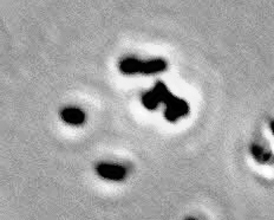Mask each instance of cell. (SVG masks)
<instances>
[{
  "mask_svg": "<svg viewBox=\"0 0 274 220\" xmlns=\"http://www.w3.org/2000/svg\"><path fill=\"white\" fill-rule=\"evenodd\" d=\"M167 105L165 116L168 121H176V120L186 116L189 113V105L185 99L174 97Z\"/></svg>",
  "mask_w": 274,
  "mask_h": 220,
  "instance_id": "obj_1",
  "label": "cell"
},
{
  "mask_svg": "<svg viewBox=\"0 0 274 220\" xmlns=\"http://www.w3.org/2000/svg\"><path fill=\"white\" fill-rule=\"evenodd\" d=\"M96 172L102 178L112 180V181H121L126 176L124 167L119 165H111V163H101L97 166Z\"/></svg>",
  "mask_w": 274,
  "mask_h": 220,
  "instance_id": "obj_2",
  "label": "cell"
},
{
  "mask_svg": "<svg viewBox=\"0 0 274 220\" xmlns=\"http://www.w3.org/2000/svg\"><path fill=\"white\" fill-rule=\"evenodd\" d=\"M61 118L64 122L71 126H79L85 121V114L81 109L73 108V106H69V108H64L61 113Z\"/></svg>",
  "mask_w": 274,
  "mask_h": 220,
  "instance_id": "obj_3",
  "label": "cell"
},
{
  "mask_svg": "<svg viewBox=\"0 0 274 220\" xmlns=\"http://www.w3.org/2000/svg\"><path fill=\"white\" fill-rule=\"evenodd\" d=\"M119 69L123 73H142L143 62L136 58H125L119 64Z\"/></svg>",
  "mask_w": 274,
  "mask_h": 220,
  "instance_id": "obj_4",
  "label": "cell"
},
{
  "mask_svg": "<svg viewBox=\"0 0 274 220\" xmlns=\"http://www.w3.org/2000/svg\"><path fill=\"white\" fill-rule=\"evenodd\" d=\"M167 69V63L163 59H153V61L143 62L142 73H158Z\"/></svg>",
  "mask_w": 274,
  "mask_h": 220,
  "instance_id": "obj_5",
  "label": "cell"
},
{
  "mask_svg": "<svg viewBox=\"0 0 274 220\" xmlns=\"http://www.w3.org/2000/svg\"><path fill=\"white\" fill-rule=\"evenodd\" d=\"M153 91L155 92V95L158 96V98L160 99V102L166 103V104H168V103L172 101V99L175 97L172 92L169 91V89L167 88L166 84H163V83L159 82L158 84L155 85V88L153 89Z\"/></svg>",
  "mask_w": 274,
  "mask_h": 220,
  "instance_id": "obj_6",
  "label": "cell"
},
{
  "mask_svg": "<svg viewBox=\"0 0 274 220\" xmlns=\"http://www.w3.org/2000/svg\"><path fill=\"white\" fill-rule=\"evenodd\" d=\"M142 103H143V105H145L147 109L154 110V109L158 108L159 104L161 102H160L158 96L155 95V92H154V91H147L142 95Z\"/></svg>",
  "mask_w": 274,
  "mask_h": 220,
  "instance_id": "obj_7",
  "label": "cell"
},
{
  "mask_svg": "<svg viewBox=\"0 0 274 220\" xmlns=\"http://www.w3.org/2000/svg\"><path fill=\"white\" fill-rule=\"evenodd\" d=\"M250 152H252V155L254 156V159L256 160V161L261 162V163H266L269 162L270 158H272V154L268 153L265 149L262 148V147L260 146H252V148H250Z\"/></svg>",
  "mask_w": 274,
  "mask_h": 220,
  "instance_id": "obj_8",
  "label": "cell"
},
{
  "mask_svg": "<svg viewBox=\"0 0 274 220\" xmlns=\"http://www.w3.org/2000/svg\"><path fill=\"white\" fill-rule=\"evenodd\" d=\"M270 132H272V134L274 135V121H272V122H270Z\"/></svg>",
  "mask_w": 274,
  "mask_h": 220,
  "instance_id": "obj_9",
  "label": "cell"
},
{
  "mask_svg": "<svg viewBox=\"0 0 274 220\" xmlns=\"http://www.w3.org/2000/svg\"><path fill=\"white\" fill-rule=\"evenodd\" d=\"M186 220H195V219H193V218H189V219H186Z\"/></svg>",
  "mask_w": 274,
  "mask_h": 220,
  "instance_id": "obj_10",
  "label": "cell"
}]
</instances>
